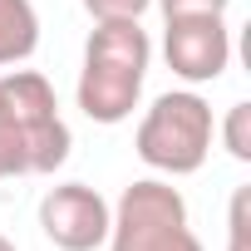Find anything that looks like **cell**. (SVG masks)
Wrapping results in <instances>:
<instances>
[{
    "label": "cell",
    "mask_w": 251,
    "mask_h": 251,
    "mask_svg": "<svg viewBox=\"0 0 251 251\" xmlns=\"http://www.w3.org/2000/svg\"><path fill=\"white\" fill-rule=\"evenodd\" d=\"M69 158V123L45 74H0V177L54 173Z\"/></svg>",
    "instance_id": "1"
},
{
    "label": "cell",
    "mask_w": 251,
    "mask_h": 251,
    "mask_svg": "<svg viewBox=\"0 0 251 251\" xmlns=\"http://www.w3.org/2000/svg\"><path fill=\"white\" fill-rule=\"evenodd\" d=\"M148 59H153V45L138 20H99L84 45V69H79V89H74L84 118L103 123V128L133 118V108L143 99Z\"/></svg>",
    "instance_id": "2"
},
{
    "label": "cell",
    "mask_w": 251,
    "mask_h": 251,
    "mask_svg": "<svg viewBox=\"0 0 251 251\" xmlns=\"http://www.w3.org/2000/svg\"><path fill=\"white\" fill-rule=\"evenodd\" d=\"M212 103L192 89H173V94H158L153 108L143 113L138 123V158L153 168V173H168V177H187L207 163L212 153Z\"/></svg>",
    "instance_id": "3"
},
{
    "label": "cell",
    "mask_w": 251,
    "mask_h": 251,
    "mask_svg": "<svg viewBox=\"0 0 251 251\" xmlns=\"http://www.w3.org/2000/svg\"><path fill=\"white\" fill-rule=\"evenodd\" d=\"M108 251H207L187 222V202L173 182L138 177L123 187L113 222H108Z\"/></svg>",
    "instance_id": "4"
},
{
    "label": "cell",
    "mask_w": 251,
    "mask_h": 251,
    "mask_svg": "<svg viewBox=\"0 0 251 251\" xmlns=\"http://www.w3.org/2000/svg\"><path fill=\"white\" fill-rule=\"evenodd\" d=\"M108 222L113 207L84 182H59L40 197V231L59 251H99L108 241Z\"/></svg>",
    "instance_id": "5"
},
{
    "label": "cell",
    "mask_w": 251,
    "mask_h": 251,
    "mask_svg": "<svg viewBox=\"0 0 251 251\" xmlns=\"http://www.w3.org/2000/svg\"><path fill=\"white\" fill-rule=\"evenodd\" d=\"M168 69L187 84H212L231 64V30L222 15H177L163 35Z\"/></svg>",
    "instance_id": "6"
},
{
    "label": "cell",
    "mask_w": 251,
    "mask_h": 251,
    "mask_svg": "<svg viewBox=\"0 0 251 251\" xmlns=\"http://www.w3.org/2000/svg\"><path fill=\"white\" fill-rule=\"evenodd\" d=\"M40 45V15L35 0H0V69L25 64Z\"/></svg>",
    "instance_id": "7"
},
{
    "label": "cell",
    "mask_w": 251,
    "mask_h": 251,
    "mask_svg": "<svg viewBox=\"0 0 251 251\" xmlns=\"http://www.w3.org/2000/svg\"><path fill=\"white\" fill-rule=\"evenodd\" d=\"M222 143L236 163H251V103H231L222 123Z\"/></svg>",
    "instance_id": "8"
},
{
    "label": "cell",
    "mask_w": 251,
    "mask_h": 251,
    "mask_svg": "<svg viewBox=\"0 0 251 251\" xmlns=\"http://www.w3.org/2000/svg\"><path fill=\"white\" fill-rule=\"evenodd\" d=\"M226 251H251V187L231 192V217H226Z\"/></svg>",
    "instance_id": "9"
},
{
    "label": "cell",
    "mask_w": 251,
    "mask_h": 251,
    "mask_svg": "<svg viewBox=\"0 0 251 251\" xmlns=\"http://www.w3.org/2000/svg\"><path fill=\"white\" fill-rule=\"evenodd\" d=\"M153 0H84V10L94 20H143Z\"/></svg>",
    "instance_id": "10"
},
{
    "label": "cell",
    "mask_w": 251,
    "mask_h": 251,
    "mask_svg": "<svg viewBox=\"0 0 251 251\" xmlns=\"http://www.w3.org/2000/svg\"><path fill=\"white\" fill-rule=\"evenodd\" d=\"M158 5L168 20H177V15H226L231 0H158Z\"/></svg>",
    "instance_id": "11"
},
{
    "label": "cell",
    "mask_w": 251,
    "mask_h": 251,
    "mask_svg": "<svg viewBox=\"0 0 251 251\" xmlns=\"http://www.w3.org/2000/svg\"><path fill=\"white\" fill-rule=\"evenodd\" d=\"M0 251H20V246H15V241H10L5 231H0Z\"/></svg>",
    "instance_id": "12"
}]
</instances>
